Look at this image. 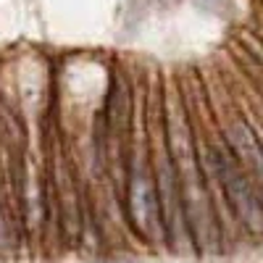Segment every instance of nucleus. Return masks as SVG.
Returning <instances> with one entry per match:
<instances>
[{
  "label": "nucleus",
  "mask_w": 263,
  "mask_h": 263,
  "mask_svg": "<svg viewBox=\"0 0 263 263\" xmlns=\"http://www.w3.org/2000/svg\"><path fill=\"white\" fill-rule=\"evenodd\" d=\"M216 171L221 177V184L229 195V200L237 211V216L245 221L248 229L260 232V197L258 192H253L245 171L239 168V163L224 153H216Z\"/></svg>",
  "instance_id": "f257e3e1"
},
{
  "label": "nucleus",
  "mask_w": 263,
  "mask_h": 263,
  "mask_svg": "<svg viewBox=\"0 0 263 263\" xmlns=\"http://www.w3.org/2000/svg\"><path fill=\"white\" fill-rule=\"evenodd\" d=\"M105 263H137V260H105Z\"/></svg>",
  "instance_id": "7ed1b4c3"
},
{
  "label": "nucleus",
  "mask_w": 263,
  "mask_h": 263,
  "mask_svg": "<svg viewBox=\"0 0 263 263\" xmlns=\"http://www.w3.org/2000/svg\"><path fill=\"white\" fill-rule=\"evenodd\" d=\"M229 140H232V147L245 156L248 161H255V168L260 171V153H258V145L253 142L250 132L242 126V124H234V132H229Z\"/></svg>",
  "instance_id": "f03ea898"
}]
</instances>
